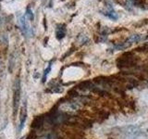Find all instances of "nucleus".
Segmentation results:
<instances>
[{
  "label": "nucleus",
  "mask_w": 148,
  "mask_h": 139,
  "mask_svg": "<svg viewBox=\"0 0 148 139\" xmlns=\"http://www.w3.org/2000/svg\"><path fill=\"white\" fill-rule=\"evenodd\" d=\"M21 81L20 79H16L15 82V86H14V93H13V110H14V115L16 114L18 109V105H20L21 101Z\"/></svg>",
  "instance_id": "1"
},
{
  "label": "nucleus",
  "mask_w": 148,
  "mask_h": 139,
  "mask_svg": "<svg viewBox=\"0 0 148 139\" xmlns=\"http://www.w3.org/2000/svg\"><path fill=\"white\" fill-rule=\"evenodd\" d=\"M27 15L29 16V19H30L31 21L34 20V14H32V12L30 10V8H28V9H27Z\"/></svg>",
  "instance_id": "9"
},
{
  "label": "nucleus",
  "mask_w": 148,
  "mask_h": 139,
  "mask_svg": "<svg viewBox=\"0 0 148 139\" xmlns=\"http://www.w3.org/2000/svg\"><path fill=\"white\" fill-rule=\"evenodd\" d=\"M35 139H57V134L54 132H47L45 133H43L38 137L36 136Z\"/></svg>",
  "instance_id": "3"
},
{
  "label": "nucleus",
  "mask_w": 148,
  "mask_h": 139,
  "mask_svg": "<svg viewBox=\"0 0 148 139\" xmlns=\"http://www.w3.org/2000/svg\"><path fill=\"white\" fill-rule=\"evenodd\" d=\"M140 40H141V35H139V34L132 35L129 38V42H131V43H133V42H138V41H140Z\"/></svg>",
  "instance_id": "6"
},
{
  "label": "nucleus",
  "mask_w": 148,
  "mask_h": 139,
  "mask_svg": "<svg viewBox=\"0 0 148 139\" xmlns=\"http://www.w3.org/2000/svg\"><path fill=\"white\" fill-rule=\"evenodd\" d=\"M51 71V64H49L48 65V68L45 70V73H44V76H43V83H45V80H46V77H47V75H48V73H49V72Z\"/></svg>",
  "instance_id": "7"
},
{
  "label": "nucleus",
  "mask_w": 148,
  "mask_h": 139,
  "mask_svg": "<svg viewBox=\"0 0 148 139\" xmlns=\"http://www.w3.org/2000/svg\"><path fill=\"white\" fill-rule=\"evenodd\" d=\"M26 116H27V112H26V107H23L21 111V124H20V130H21L24 126L25 120H26Z\"/></svg>",
  "instance_id": "4"
},
{
  "label": "nucleus",
  "mask_w": 148,
  "mask_h": 139,
  "mask_svg": "<svg viewBox=\"0 0 148 139\" xmlns=\"http://www.w3.org/2000/svg\"><path fill=\"white\" fill-rule=\"evenodd\" d=\"M45 122V117L44 116H37V117L34 120V122L32 123V128H41L44 125Z\"/></svg>",
  "instance_id": "2"
},
{
  "label": "nucleus",
  "mask_w": 148,
  "mask_h": 139,
  "mask_svg": "<svg viewBox=\"0 0 148 139\" xmlns=\"http://www.w3.org/2000/svg\"><path fill=\"white\" fill-rule=\"evenodd\" d=\"M65 35V31L61 29H58V32H57V37H58V39H61L63 38Z\"/></svg>",
  "instance_id": "8"
},
{
  "label": "nucleus",
  "mask_w": 148,
  "mask_h": 139,
  "mask_svg": "<svg viewBox=\"0 0 148 139\" xmlns=\"http://www.w3.org/2000/svg\"><path fill=\"white\" fill-rule=\"evenodd\" d=\"M21 28L23 30V32H24L25 34H29V31H30V27H29V24H28L27 21L25 20L24 17H22L21 19Z\"/></svg>",
  "instance_id": "5"
}]
</instances>
